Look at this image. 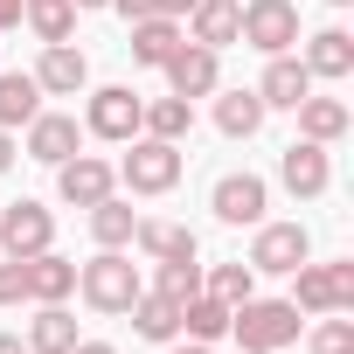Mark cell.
I'll return each instance as SVG.
<instances>
[{
    "mask_svg": "<svg viewBox=\"0 0 354 354\" xmlns=\"http://www.w3.org/2000/svg\"><path fill=\"white\" fill-rule=\"evenodd\" d=\"M21 285H28V299H35V306H63V299L77 292V264H70V257H56V250L21 257Z\"/></svg>",
    "mask_w": 354,
    "mask_h": 354,
    "instance_id": "16",
    "label": "cell"
},
{
    "mask_svg": "<svg viewBox=\"0 0 354 354\" xmlns=\"http://www.w3.org/2000/svg\"><path fill=\"white\" fill-rule=\"evenodd\" d=\"M243 35V0H195L188 8V42H202V49H230Z\"/></svg>",
    "mask_w": 354,
    "mask_h": 354,
    "instance_id": "15",
    "label": "cell"
},
{
    "mask_svg": "<svg viewBox=\"0 0 354 354\" xmlns=\"http://www.w3.org/2000/svg\"><path fill=\"white\" fill-rule=\"evenodd\" d=\"M306 70H313V84L326 77V84H340V77H354V35L347 28H319L313 42H306V56H299Z\"/></svg>",
    "mask_w": 354,
    "mask_h": 354,
    "instance_id": "19",
    "label": "cell"
},
{
    "mask_svg": "<svg viewBox=\"0 0 354 354\" xmlns=\"http://www.w3.org/2000/svg\"><path fill=\"white\" fill-rule=\"evenodd\" d=\"M125 313H132V333H139V340H153V347L181 340V306H174V299H160V292H139Z\"/></svg>",
    "mask_w": 354,
    "mask_h": 354,
    "instance_id": "21",
    "label": "cell"
},
{
    "mask_svg": "<svg viewBox=\"0 0 354 354\" xmlns=\"http://www.w3.org/2000/svg\"><path fill=\"white\" fill-rule=\"evenodd\" d=\"M21 15H28V0H0V35L21 28Z\"/></svg>",
    "mask_w": 354,
    "mask_h": 354,
    "instance_id": "34",
    "label": "cell"
},
{
    "mask_svg": "<svg viewBox=\"0 0 354 354\" xmlns=\"http://www.w3.org/2000/svg\"><path fill=\"white\" fill-rule=\"evenodd\" d=\"M313 257V236L306 223H257V243H250V271H271V278H292L299 264Z\"/></svg>",
    "mask_w": 354,
    "mask_h": 354,
    "instance_id": "7",
    "label": "cell"
},
{
    "mask_svg": "<svg viewBox=\"0 0 354 354\" xmlns=\"http://www.w3.org/2000/svg\"><path fill=\"white\" fill-rule=\"evenodd\" d=\"M28 285H21V257H0V306H21Z\"/></svg>",
    "mask_w": 354,
    "mask_h": 354,
    "instance_id": "33",
    "label": "cell"
},
{
    "mask_svg": "<svg viewBox=\"0 0 354 354\" xmlns=\"http://www.w3.org/2000/svg\"><path fill=\"white\" fill-rule=\"evenodd\" d=\"M188 8L195 0H153V15H174V21H188Z\"/></svg>",
    "mask_w": 354,
    "mask_h": 354,
    "instance_id": "36",
    "label": "cell"
},
{
    "mask_svg": "<svg viewBox=\"0 0 354 354\" xmlns=\"http://www.w3.org/2000/svg\"><path fill=\"white\" fill-rule=\"evenodd\" d=\"M153 292H160V299H174V306H188V299L202 292V257H181V264H160V271H153Z\"/></svg>",
    "mask_w": 354,
    "mask_h": 354,
    "instance_id": "31",
    "label": "cell"
},
{
    "mask_svg": "<svg viewBox=\"0 0 354 354\" xmlns=\"http://www.w3.org/2000/svg\"><path fill=\"white\" fill-rule=\"evenodd\" d=\"M0 354H28V340L21 333H0Z\"/></svg>",
    "mask_w": 354,
    "mask_h": 354,
    "instance_id": "39",
    "label": "cell"
},
{
    "mask_svg": "<svg viewBox=\"0 0 354 354\" xmlns=\"http://www.w3.org/2000/svg\"><path fill=\"white\" fill-rule=\"evenodd\" d=\"M257 97H264V111H299V97H313V70H306L299 56H271Z\"/></svg>",
    "mask_w": 354,
    "mask_h": 354,
    "instance_id": "18",
    "label": "cell"
},
{
    "mask_svg": "<svg viewBox=\"0 0 354 354\" xmlns=\"http://www.w3.org/2000/svg\"><path fill=\"white\" fill-rule=\"evenodd\" d=\"M132 153L118 160V181L132 188V195H167L174 181H181V146L174 139H153V132H139V139H125Z\"/></svg>",
    "mask_w": 354,
    "mask_h": 354,
    "instance_id": "3",
    "label": "cell"
},
{
    "mask_svg": "<svg viewBox=\"0 0 354 354\" xmlns=\"http://www.w3.org/2000/svg\"><path fill=\"white\" fill-rule=\"evenodd\" d=\"M28 77L42 84V97H77V91L91 84V56H84L77 42H42V63H35Z\"/></svg>",
    "mask_w": 354,
    "mask_h": 354,
    "instance_id": "13",
    "label": "cell"
},
{
    "mask_svg": "<svg viewBox=\"0 0 354 354\" xmlns=\"http://www.w3.org/2000/svg\"><path fill=\"white\" fill-rule=\"evenodd\" d=\"M70 153H84V125H77L70 111H35V118H28V160L63 167Z\"/></svg>",
    "mask_w": 354,
    "mask_h": 354,
    "instance_id": "14",
    "label": "cell"
},
{
    "mask_svg": "<svg viewBox=\"0 0 354 354\" xmlns=\"http://www.w3.org/2000/svg\"><path fill=\"white\" fill-rule=\"evenodd\" d=\"M77 292H84L91 313H125L146 285H139V264L125 250H97L91 264H77Z\"/></svg>",
    "mask_w": 354,
    "mask_h": 354,
    "instance_id": "2",
    "label": "cell"
},
{
    "mask_svg": "<svg viewBox=\"0 0 354 354\" xmlns=\"http://www.w3.org/2000/svg\"><path fill=\"white\" fill-rule=\"evenodd\" d=\"M167 354H216V347H209V340H188V347H174V340H167Z\"/></svg>",
    "mask_w": 354,
    "mask_h": 354,
    "instance_id": "40",
    "label": "cell"
},
{
    "mask_svg": "<svg viewBox=\"0 0 354 354\" xmlns=\"http://www.w3.org/2000/svg\"><path fill=\"white\" fill-rule=\"evenodd\" d=\"M70 8H77V15H91V8H111V0H70Z\"/></svg>",
    "mask_w": 354,
    "mask_h": 354,
    "instance_id": "41",
    "label": "cell"
},
{
    "mask_svg": "<svg viewBox=\"0 0 354 354\" xmlns=\"http://www.w3.org/2000/svg\"><path fill=\"white\" fill-rule=\"evenodd\" d=\"M216 125H223V139H250L264 125V97L257 91H223L216 97Z\"/></svg>",
    "mask_w": 354,
    "mask_h": 354,
    "instance_id": "27",
    "label": "cell"
},
{
    "mask_svg": "<svg viewBox=\"0 0 354 354\" xmlns=\"http://www.w3.org/2000/svg\"><path fill=\"white\" fill-rule=\"evenodd\" d=\"M313 354H354V313H319V326L306 333Z\"/></svg>",
    "mask_w": 354,
    "mask_h": 354,
    "instance_id": "32",
    "label": "cell"
},
{
    "mask_svg": "<svg viewBox=\"0 0 354 354\" xmlns=\"http://www.w3.org/2000/svg\"><path fill=\"white\" fill-rule=\"evenodd\" d=\"M15 167V132H0V174Z\"/></svg>",
    "mask_w": 354,
    "mask_h": 354,
    "instance_id": "38",
    "label": "cell"
},
{
    "mask_svg": "<svg viewBox=\"0 0 354 354\" xmlns=\"http://www.w3.org/2000/svg\"><path fill=\"white\" fill-rule=\"evenodd\" d=\"M42 42H70L77 35V8H70V0H28V15H21Z\"/></svg>",
    "mask_w": 354,
    "mask_h": 354,
    "instance_id": "30",
    "label": "cell"
},
{
    "mask_svg": "<svg viewBox=\"0 0 354 354\" xmlns=\"http://www.w3.org/2000/svg\"><path fill=\"white\" fill-rule=\"evenodd\" d=\"M278 181H285V195H299V202H319V195L333 188V160H326V146H313V139H292V146L278 153Z\"/></svg>",
    "mask_w": 354,
    "mask_h": 354,
    "instance_id": "11",
    "label": "cell"
},
{
    "mask_svg": "<svg viewBox=\"0 0 354 354\" xmlns=\"http://www.w3.org/2000/svg\"><path fill=\"white\" fill-rule=\"evenodd\" d=\"M236 42H250V49H264V56H292V42H299V8L292 0H243V35Z\"/></svg>",
    "mask_w": 354,
    "mask_h": 354,
    "instance_id": "8",
    "label": "cell"
},
{
    "mask_svg": "<svg viewBox=\"0 0 354 354\" xmlns=\"http://www.w3.org/2000/svg\"><path fill=\"white\" fill-rule=\"evenodd\" d=\"M56 195H63L70 209H91V202L118 195V167L97 160V153H70V160L56 167Z\"/></svg>",
    "mask_w": 354,
    "mask_h": 354,
    "instance_id": "10",
    "label": "cell"
},
{
    "mask_svg": "<svg viewBox=\"0 0 354 354\" xmlns=\"http://www.w3.org/2000/svg\"><path fill=\"white\" fill-rule=\"evenodd\" d=\"M230 313H236V306H223V299L195 292V299L181 306V333H188V340H223V333H230Z\"/></svg>",
    "mask_w": 354,
    "mask_h": 354,
    "instance_id": "29",
    "label": "cell"
},
{
    "mask_svg": "<svg viewBox=\"0 0 354 354\" xmlns=\"http://www.w3.org/2000/svg\"><path fill=\"white\" fill-rule=\"evenodd\" d=\"M292 306L313 313V319H319V313H354V264H347V257H340V264H313V257H306V264L292 271Z\"/></svg>",
    "mask_w": 354,
    "mask_h": 354,
    "instance_id": "4",
    "label": "cell"
},
{
    "mask_svg": "<svg viewBox=\"0 0 354 354\" xmlns=\"http://www.w3.org/2000/svg\"><path fill=\"white\" fill-rule=\"evenodd\" d=\"M202 292L223 299V306H243V299L257 292V271H250L243 257H230V264H202Z\"/></svg>",
    "mask_w": 354,
    "mask_h": 354,
    "instance_id": "28",
    "label": "cell"
},
{
    "mask_svg": "<svg viewBox=\"0 0 354 354\" xmlns=\"http://www.w3.org/2000/svg\"><path fill=\"white\" fill-rule=\"evenodd\" d=\"M230 333L243 340V354H278V347H292L299 333H306V313L292 306V299H243L236 313H230Z\"/></svg>",
    "mask_w": 354,
    "mask_h": 354,
    "instance_id": "1",
    "label": "cell"
},
{
    "mask_svg": "<svg viewBox=\"0 0 354 354\" xmlns=\"http://www.w3.org/2000/svg\"><path fill=\"white\" fill-rule=\"evenodd\" d=\"M347 104L340 97H299V139H313V146H333V139H347Z\"/></svg>",
    "mask_w": 354,
    "mask_h": 354,
    "instance_id": "22",
    "label": "cell"
},
{
    "mask_svg": "<svg viewBox=\"0 0 354 354\" xmlns=\"http://www.w3.org/2000/svg\"><path fill=\"white\" fill-rule=\"evenodd\" d=\"M84 216H91V236H97V250H125V243H132V230H139V216H132V202H118V195H104V202H91Z\"/></svg>",
    "mask_w": 354,
    "mask_h": 354,
    "instance_id": "24",
    "label": "cell"
},
{
    "mask_svg": "<svg viewBox=\"0 0 354 354\" xmlns=\"http://www.w3.org/2000/svg\"><path fill=\"white\" fill-rule=\"evenodd\" d=\"M111 8H118L125 21H146V15H153V0H111Z\"/></svg>",
    "mask_w": 354,
    "mask_h": 354,
    "instance_id": "35",
    "label": "cell"
},
{
    "mask_svg": "<svg viewBox=\"0 0 354 354\" xmlns=\"http://www.w3.org/2000/svg\"><path fill=\"white\" fill-rule=\"evenodd\" d=\"M35 111H42V84H35L28 70H8V77H0V132L28 125Z\"/></svg>",
    "mask_w": 354,
    "mask_h": 354,
    "instance_id": "25",
    "label": "cell"
},
{
    "mask_svg": "<svg viewBox=\"0 0 354 354\" xmlns=\"http://www.w3.org/2000/svg\"><path fill=\"white\" fill-rule=\"evenodd\" d=\"M181 42H188V28L174 21V15H146V21H132V42H125V49H132V63H139V70H160Z\"/></svg>",
    "mask_w": 354,
    "mask_h": 354,
    "instance_id": "17",
    "label": "cell"
},
{
    "mask_svg": "<svg viewBox=\"0 0 354 354\" xmlns=\"http://www.w3.org/2000/svg\"><path fill=\"white\" fill-rule=\"evenodd\" d=\"M160 77H167V91L174 97H216V84H223V63H216V49H202V42H181L167 63H160Z\"/></svg>",
    "mask_w": 354,
    "mask_h": 354,
    "instance_id": "12",
    "label": "cell"
},
{
    "mask_svg": "<svg viewBox=\"0 0 354 354\" xmlns=\"http://www.w3.org/2000/svg\"><path fill=\"white\" fill-rule=\"evenodd\" d=\"M84 333H77V319H70V306H35V319H28V354H70Z\"/></svg>",
    "mask_w": 354,
    "mask_h": 354,
    "instance_id": "23",
    "label": "cell"
},
{
    "mask_svg": "<svg viewBox=\"0 0 354 354\" xmlns=\"http://www.w3.org/2000/svg\"><path fill=\"white\" fill-rule=\"evenodd\" d=\"M209 209H216V223H230V230H257L264 209H271V188L257 181V174H223V181L209 188Z\"/></svg>",
    "mask_w": 354,
    "mask_h": 354,
    "instance_id": "9",
    "label": "cell"
},
{
    "mask_svg": "<svg viewBox=\"0 0 354 354\" xmlns=\"http://www.w3.org/2000/svg\"><path fill=\"white\" fill-rule=\"evenodd\" d=\"M139 132H153V139H174V146H181V139L195 132V104L167 91V97H153V104L139 111Z\"/></svg>",
    "mask_w": 354,
    "mask_h": 354,
    "instance_id": "26",
    "label": "cell"
},
{
    "mask_svg": "<svg viewBox=\"0 0 354 354\" xmlns=\"http://www.w3.org/2000/svg\"><path fill=\"white\" fill-rule=\"evenodd\" d=\"M139 111H146V97H132V84H104V91H91L84 132H91V139L125 146V139H139Z\"/></svg>",
    "mask_w": 354,
    "mask_h": 354,
    "instance_id": "6",
    "label": "cell"
},
{
    "mask_svg": "<svg viewBox=\"0 0 354 354\" xmlns=\"http://www.w3.org/2000/svg\"><path fill=\"white\" fill-rule=\"evenodd\" d=\"M326 8H354V0H326Z\"/></svg>",
    "mask_w": 354,
    "mask_h": 354,
    "instance_id": "42",
    "label": "cell"
},
{
    "mask_svg": "<svg viewBox=\"0 0 354 354\" xmlns=\"http://www.w3.org/2000/svg\"><path fill=\"white\" fill-rule=\"evenodd\" d=\"M132 243H139L153 264H181V257H202V243H195V230H188V223H146V216H139Z\"/></svg>",
    "mask_w": 354,
    "mask_h": 354,
    "instance_id": "20",
    "label": "cell"
},
{
    "mask_svg": "<svg viewBox=\"0 0 354 354\" xmlns=\"http://www.w3.org/2000/svg\"><path fill=\"white\" fill-rule=\"evenodd\" d=\"M70 354H118V347H111V340H77Z\"/></svg>",
    "mask_w": 354,
    "mask_h": 354,
    "instance_id": "37",
    "label": "cell"
},
{
    "mask_svg": "<svg viewBox=\"0 0 354 354\" xmlns=\"http://www.w3.org/2000/svg\"><path fill=\"white\" fill-rule=\"evenodd\" d=\"M42 250H56V216L28 195L8 202L0 209V257H42Z\"/></svg>",
    "mask_w": 354,
    "mask_h": 354,
    "instance_id": "5",
    "label": "cell"
}]
</instances>
